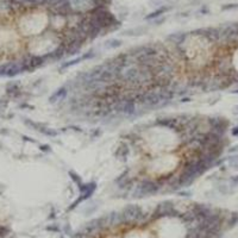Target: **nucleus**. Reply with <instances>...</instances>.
<instances>
[{
    "mask_svg": "<svg viewBox=\"0 0 238 238\" xmlns=\"http://www.w3.org/2000/svg\"><path fill=\"white\" fill-rule=\"evenodd\" d=\"M124 225L144 224L148 219V213L140 209L138 205L129 204L120 212Z\"/></svg>",
    "mask_w": 238,
    "mask_h": 238,
    "instance_id": "obj_1",
    "label": "nucleus"
},
{
    "mask_svg": "<svg viewBox=\"0 0 238 238\" xmlns=\"http://www.w3.org/2000/svg\"><path fill=\"white\" fill-rule=\"evenodd\" d=\"M88 16H89L91 20L98 28H100L104 31V33L105 32H109V29L111 28V25H113L117 22L116 17L107 9H104V7H97V9H94Z\"/></svg>",
    "mask_w": 238,
    "mask_h": 238,
    "instance_id": "obj_2",
    "label": "nucleus"
},
{
    "mask_svg": "<svg viewBox=\"0 0 238 238\" xmlns=\"http://www.w3.org/2000/svg\"><path fill=\"white\" fill-rule=\"evenodd\" d=\"M162 187V183L153 179H144L140 181L133 189V198H145L156 194Z\"/></svg>",
    "mask_w": 238,
    "mask_h": 238,
    "instance_id": "obj_3",
    "label": "nucleus"
},
{
    "mask_svg": "<svg viewBox=\"0 0 238 238\" xmlns=\"http://www.w3.org/2000/svg\"><path fill=\"white\" fill-rule=\"evenodd\" d=\"M182 213L176 210L173 201L166 200L160 202L154 210L151 218L153 219H162V218H171V217H181Z\"/></svg>",
    "mask_w": 238,
    "mask_h": 238,
    "instance_id": "obj_4",
    "label": "nucleus"
},
{
    "mask_svg": "<svg viewBox=\"0 0 238 238\" xmlns=\"http://www.w3.org/2000/svg\"><path fill=\"white\" fill-rule=\"evenodd\" d=\"M193 36L202 37L209 43H218L220 41V29L216 28H204V29H196L192 31Z\"/></svg>",
    "mask_w": 238,
    "mask_h": 238,
    "instance_id": "obj_5",
    "label": "nucleus"
},
{
    "mask_svg": "<svg viewBox=\"0 0 238 238\" xmlns=\"http://www.w3.org/2000/svg\"><path fill=\"white\" fill-rule=\"evenodd\" d=\"M106 229H107V226H106L104 217H100V218L93 219L89 223H87V225L82 229V232L86 233L88 237H93V236H97L98 233H100L101 231H104Z\"/></svg>",
    "mask_w": 238,
    "mask_h": 238,
    "instance_id": "obj_6",
    "label": "nucleus"
},
{
    "mask_svg": "<svg viewBox=\"0 0 238 238\" xmlns=\"http://www.w3.org/2000/svg\"><path fill=\"white\" fill-rule=\"evenodd\" d=\"M26 70V67L22 61L19 62H11V63H7V64H4L0 67V76H9V78H12L16 76L23 71Z\"/></svg>",
    "mask_w": 238,
    "mask_h": 238,
    "instance_id": "obj_7",
    "label": "nucleus"
},
{
    "mask_svg": "<svg viewBox=\"0 0 238 238\" xmlns=\"http://www.w3.org/2000/svg\"><path fill=\"white\" fill-rule=\"evenodd\" d=\"M79 189H80V196H79V199H76V200L71 204V206H69V210H74L80 202H82L85 200L89 199L91 196L93 195V193H94L95 189H97V183H95V182L84 183L82 186L79 187Z\"/></svg>",
    "mask_w": 238,
    "mask_h": 238,
    "instance_id": "obj_8",
    "label": "nucleus"
},
{
    "mask_svg": "<svg viewBox=\"0 0 238 238\" xmlns=\"http://www.w3.org/2000/svg\"><path fill=\"white\" fill-rule=\"evenodd\" d=\"M209 122V125H210V131L217 133V135H220V136H224L226 130H227V120L225 118L222 117H211L207 119Z\"/></svg>",
    "mask_w": 238,
    "mask_h": 238,
    "instance_id": "obj_9",
    "label": "nucleus"
},
{
    "mask_svg": "<svg viewBox=\"0 0 238 238\" xmlns=\"http://www.w3.org/2000/svg\"><path fill=\"white\" fill-rule=\"evenodd\" d=\"M156 124L161 127H166L169 130H174L176 132L181 131V123L178 117H163V118H157Z\"/></svg>",
    "mask_w": 238,
    "mask_h": 238,
    "instance_id": "obj_10",
    "label": "nucleus"
},
{
    "mask_svg": "<svg viewBox=\"0 0 238 238\" xmlns=\"http://www.w3.org/2000/svg\"><path fill=\"white\" fill-rule=\"evenodd\" d=\"M66 56V48H64V45L61 43L58 47H57L56 49H54L53 51H50L49 54H47V55H44L43 57V60H44V63L45 62H58V61H61L63 57Z\"/></svg>",
    "mask_w": 238,
    "mask_h": 238,
    "instance_id": "obj_11",
    "label": "nucleus"
},
{
    "mask_svg": "<svg viewBox=\"0 0 238 238\" xmlns=\"http://www.w3.org/2000/svg\"><path fill=\"white\" fill-rule=\"evenodd\" d=\"M104 219H105V223L107 229L109 227H117V226H120L123 224V218H122V214L120 212H111L110 214L107 216H104Z\"/></svg>",
    "mask_w": 238,
    "mask_h": 238,
    "instance_id": "obj_12",
    "label": "nucleus"
},
{
    "mask_svg": "<svg viewBox=\"0 0 238 238\" xmlns=\"http://www.w3.org/2000/svg\"><path fill=\"white\" fill-rule=\"evenodd\" d=\"M114 183L118 186V188H120V189H126V188H130V187L132 186L133 180H132V178L130 176L129 170H125V171H123V173L114 180Z\"/></svg>",
    "mask_w": 238,
    "mask_h": 238,
    "instance_id": "obj_13",
    "label": "nucleus"
},
{
    "mask_svg": "<svg viewBox=\"0 0 238 238\" xmlns=\"http://www.w3.org/2000/svg\"><path fill=\"white\" fill-rule=\"evenodd\" d=\"M25 67H26V70H33L38 67H41L42 64H44V60L43 57L37 56V55H30V56L25 57L23 60Z\"/></svg>",
    "mask_w": 238,
    "mask_h": 238,
    "instance_id": "obj_14",
    "label": "nucleus"
},
{
    "mask_svg": "<svg viewBox=\"0 0 238 238\" xmlns=\"http://www.w3.org/2000/svg\"><path fill=\"white\" fill-rule=\"evenodd\" d=\"M69 94V91L67 88V86H63L61 88H58L56 92L49 98V101L50 104H56V102H62L63 100H66L67 97Z\"/></svg>",
    "mask_w": 238,
    "mask_h": 238,
    "instance_id": "obj_15",
    "label": "nucleus"
},
{
    "mask_svg": "<svg viewBox=\"0 0 238 238\" xmlns=\"http://www.w3.org/2000/svg\"><path fill=\"white\" fill-rule=\"evenodd\" d=\"M187 38V33L186 32H176V33H170L167 37V41L171 44H174L175 47L182 45Z\"/></svg>",
    "mask_w": 238,
    "mask_h": 238,
    "instance_id": "obj_16",
    "label": "nucleus"
},
{
    "mask_svg": "<svg viewBox=\"0 0 238 238\" xmlns=\"http://www.w3.org/2000/svg\"><path fill=\"white\" fill-rule=\"evenodd\" d=\"M232 68V64L230 62L229 58H222L219 62H218V71L220 73V75H227Z\"/></svg>",
    "mask_w": 238,
    "mask_h": 238,
    "instance_id": "obj_17",
    "label": "nucleus"
},
{
    "mask_svg": "<svg viewBox=\"0 0 238 238\" xmlns=\"http://www.w3.org/2000/svg\"><path fill=\"white\" fill-rule=\"evenodd\" d=\"M116 157L119 158L120 161H125L127 155H129V147L126 145L125 143H122L118 148H117V151H116Z\"/></svg>",
    "mask_w": 238,
    "mask_h": 238,
    "instance_id": "obj_18",
    "label": "nucleus"
},
{
    "mask_svg": "<svg viewBox=\"0 0 238 238\" xmlns=\"http://www.w3.org/2000/svg\"><path fill=\"white\" fill-rule=\"evenodd\" d=\"M81 47L82 44H71V45H67L66 48V56H74L76 54H79L81 51Z\"/></svg>",
    "mask_w": 238,
    "mask_h": 238,
    "instance_id": "obj_19",
    "label": "nucleus"
},
{
    "mask_svg": "<svg viewBox=\"0 0 238 238\" xmlns=\"http://www.w3.org/2000/svg\"><path fill=\"white\" fill-rule=\"evenodd\" d=\"M170 7H160L158 10H156V11H154V12H151L150 14H148L147 17H145V19L147 20H150V19H156V18H158V17H161L162 14H164L167 11H168Z\"/></svg>",
    "mask_w": 238,
    "mask_h": 238,
    "instance_id": "obj_20",
    "label": "nucleus"
},
{
    "mask_svg": "<svg viewBox=\"0 0 238 238\" xmlns=\"http://www.w3.org/2000/svg\"><path fill=\"white\" fill-rule=\"evenodd\" d=\"M82 61H84V60H82V56H80V57L74 58V60H70L69 62H63V63L60 66V70L67 69V68H69V67H71V66H75V64H78V63L82 62Z\"/></svg>",
    "mask_w": 238,
    "mask_h": 238,
    "instance_id": "obj_21",
    "label": "nucleus"
},
{
    "mask_svg": "<svg viewBox=\"0 0 238 238\" xmlns=\"http://www.w3.org/2000/svg\"><path fill=\"white\" fill-rule=\"evenodd\" d=\"M120 45H122V41L117 40V38H111L105 42V48H107V49H116Z\"/></svg>",
    "mask_w": 238,
    "mask_h": 238,
    "instance_id": "obj_22",
    "label": "nucleus"
},
{
    "mask_svg": "<svg viewBox=\"0 0 238 238\" xmlns=\"http://www.w3.org/2000/svg\"><path fill=\"white\" fill-rule=\"evenodd\" d=\"M38 131L44 133V135H47V136H50V137H56L57 135H58V132H57L56 130L49 129V127H44V126H40L38 127Z\"/></svg>",
    "mask_w": 238,
    "mask_h": 238,
    "instance_id": "obj_23",
    "label": "nucleus"
},
{
    "mask_svg": "<svg viewBox=\"0 0 238 238\" xmlns=\"http://www.w3.org/2000/svg\"><path fill=\"white\" fill-rule=\"evenodd\" d=\"M68 174H69V178L71 179V181L74 182L75 185H78V187H80V186H82V185H84V182H82V180H81V178H80L76 173H74V171H71V170H70Z\"/></svg>",
    "mask_w": 238,
    "mask_h": 238,
    "instance_id": "obj_24",
    "label": "nucleus"
},
{
    "mask_svg": "<svg viewBox=\"0 0 238 238\" xmlns=\"http://www.w3.org/2000/svg\"><path fill=\"white\" fill-rule=\"evenodd\" d=\"M229 164L231 168H233L235 170H238V155H232L227 158Z\"/></svg>",
    "mask_w": 238,
    "mask_h": 238,
    "instance_id": "obj_25",
    "label": "nucleus"
},
{
    "mask_svg": "<svg viewBox=\"0 0 238 238\" xmlns=\"http://www.w3.org/2000/svg\"><path fill=\"white\" fill-rule=\"evenodd\" d=\"M7 93L11 94V95H16V94H19V88L17 85H10L7 87Z\"/></svg>",
    "mask_w": 238,
    "mask_h": 238,
    "instance_id": "obj_26",
    "label": "nucleus"
},
{
    "mask_svg": "<svg viewBox=\"0 0 238 238\" xmlns=\"http://www.w3.org/2000/svg\"><path fill=\"white\" fill-rule=\"evenodd\" d=\"M232 9H238V4H227L222 7V10L225 11V10H232Z\"/></svg>",
    "mask_w": 238,
    "mask_h": 238,
    "instance_id": "obj_27",
    "label": "nucleus"
},
{
    "mask_svg": "<svg viewBox=\"0 0 238 238\" xmlns=\"http://www.w3.org/2000/svg\"><path fill=\"white\" fill-rule=\"evenodd\" d=\"M73 238H89L86 233H84L82 231H80V232H76L75 235H73Z\"/></svg>",
    "mask_w": 238,
    "mask_h": 238,
    "instance_id": "obj_28",
    "label": "nucleus"
},
{
    "mask_svg": "<svg viewBox=\"0 0 238 238\" xmlns=\"http://www.w3.org/2000/svg\"><path fill=\"white\" fill-rule=\"evenodd\" d=\"M238 222V214L237 213H235L233 216H232V219L230 220V226H233V225H236V223Z\"/></svg>",
    "mask_w": 238,
    "mask_h": 238,
    "instance_id": "obj_29",
    "label": "nucleus"
},
{
    "mask_svg": "<svg viewBox=\"0 0 238 238\" xmlns=\"http://www.w3.org/2000/svg\"><path fill=\"white\" fill-rule=\"evenodd\" d=\"M230 183H231V186H237V185H238V175L233 176V178H231Z\"/></svg>",
    "mask_w": 238,
    "mask_h": 238,
    "instance_id": "obj_30",
    "label": "nucleus"
},
{
    "mask_svg": "<svg viewBox=\"0 0 238 238\" xmlns=\"http://www.w3.org/2000/svg\"><path fill=\"white\" fill-rule=\"evenodd\" d=\"M41 150L48 153V151H50V148H49V145H42V147H41Z\"/></svg>",
    "mask_w": 238,
    "mask_h": 238,
    "instance_id": "obj_31",
    "label": "nucleus"
},
{
    "mask_svg": "<svg viewBox=\"0 0 238 238\" xmlns=\"http://www.w3.org/2000/svg\"><path fill=\"white\" fill-rule=\"evenodd\" d=\"M232 135L233 136H238V126L235 127V129H232Z\"/></svg>",
    "mask_w": 238,
    "mask_h": 238,
    "instance_id": "obj_32",
    "label": "nucleus"
},
{
    "mask_svg": "<svg viewBox=\"0 0 238 238\" xmlns=\"http://www.w3.org/2000/svg\"><path fill=\"white\" fill-rule=\"evenodd\" d=\"M180 101H181V102H188V101H189V98H182Z\"/></svg>",
    "mask_w": 238,
    "mask_h": 238,
    "instance_id": "obj_33",
    "label": "nucleus"
},
{
    "mask_svg": "<svg viewBox=\"0 0 238 238\" xmlns=\"http://www.w3.org/2000/svg\"><path fill=\"white\" fill-rule=\"evenodd\" d=\"M231 93H233V94H238V89H235V91H230Z\"/></svg>",
    "mask_w": 238,
    "mask_h": 238,
    "instance_id": "obj_34",
    "label": "nucleus"
},
{
    "mask_svg": "<svg viewBox=\"0 0 238 238\" xmlns=\"http://www.w3.org/2000/svg\"><path fill=\"white\" fill-rule=\"evenodd\" d=\"M233 112L236 113V114H238V105L236 106V107H235V111H233Z\"/></svg>",
    "mask_w": 238,
    "mask_h": 238,
    "instance_id": "obj_35",
    "label": "nucleus"
},
{
    "mask_svg": "<svg viewBox=\"0 0 238 238\" xmlns=\"http://www.w3.org/2000/svg\"><path fill=\"white\" fill-rule=\"evenodd\" d=\"M233 80H235L236 82H238V74H236V75H235V79H233Z\"/></svg>",
    "mask_w": 238,
    "mask_h": 238,
    "instance_id": "obj_36",
    "label": "nucleus"
},
{
    "mask_svg": "<svg viewBox=\"0 0 238 238\" xmlns=\"http://www.w3.org/2000/svg\"><path fill=\"white\" fill-rule=\"evenodd\" d=\"M60 238H64V237H63V236H61V237H60Z\"/></svg>",
    "mask_w": 238,
    "mask_h": 238,
    "instance_id": "obj_37",
    "label": "nucleus"
}]
</instances>
